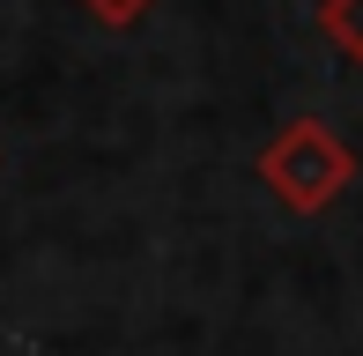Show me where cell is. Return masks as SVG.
<instances>
[{
  "label": "cell",
  "instance_id": "cell-1",
  "mask_svg": "<svg viewBox=\"0 0 363 356\" xmlns=\"http://www.w3.org/2000/svg\"><path fill=\"white\" fill-rule=\"evenodd\" d=\"M252 171L267 178V193L289 216H326V208L349 193V178H356V149L326 119H289V126H274V134L259 141Z\"/></svg>",
  "mask_w": 363,
  "mask_h": 356
},
{
  "label": "cell",
  "instance_id": "cell-2",
  "mask_svg": "<svg viewBox=\"0 0 363 356\" xmlns=\"http://www.w3.org/2000/svg\"><path fill=\"white\" fill-rule=\"evenodd\" d=\"M319 30L363 67V0H319Z\"/></svg>",
  "mask_w": 363,
  "mask_h": 356
},
{
  "label": "cell",
  "instance_id": "cell-3",
  "mask_svg": "<svg viewBox=\"0 0 363 356\" xmlns=\"http://www.w3.org/2000/svg\"><path fill=\"white\" fill-rule=\"evenodd\" d=\"M82 8H89L96 23H111V30H126V23H141V15L156 8V0H82Z\"/></svg>",
  "mask_w": 363,
  "mask_h": 356
}]
</instances>
